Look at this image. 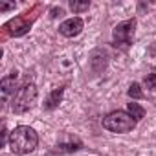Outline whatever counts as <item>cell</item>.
<instances>
[{"instance_id": "7a4b0ae2", "label": "cell", "mask_w": 156, "mask_h": 156, "mask_svg": "<svg viewBox=\"0 0 156 156\" xmlns=\"http://www.w3.org/2000/svg\"><path fill=\"white\" fill-rule=\"evenodd\" d=\"M41 11H42V4H35L30 11H24L22 15H19V17L8 20V22L2 26V35H4V39L26 35V33L31 30V26H33V22L37 20V17H39Z\"/></svg>"}, {"instance_id": "52a82bcc", "label": "cell", "mask_w": 156, "mask_h": 156, "mask_svg": "<svg viewBox=\"0 0 156 156\" xmlns=\"http://www.w3.org/2000/svg\"><path fill=\"white\" fill-rule=\"evenodd\" d=\"M83 147V141L75 136H64L57 143V152H75Z\"/></svg>"}, {"instance_id": "277c9868", "label": "cell", "mask_w": 156, "mask_h": 156, "mask_svg": "<svg viewBox=\"0 0 156 156\" xmlns=\"http://www.w3.org/2000/svg\"><path fill=\"white\" fill-rule=\"evenodd\" d=\"M103 127L110 132L123 134V132H130L136 127V119L123 110H116V112H110L103 118Z\"/></svg>"}, {"instance_id": "6da1fadb", "label": "cell", "mask_w": 156, "mask_h": 156, "mask_svg": "<svg viewBox=\"0 0 156 156\" xmlns=\"http://www.w3.org/2000/svg\"><path fill=\"white\" fill-rule=\"evenodd\" d=\"M37 143H39V136L28 125H19L9 134V149L13 154H19V156L30 154L37 149Z\"/></svg>"}, {"instance_id": "7c38bea8", "label": "cell", "mask_w": 156, "mask_h": 156, "mask_svg": "<svg viewBox=\"0 0 156 156\" xmlns=\"http://www.w3.org/2000/svg\"><path fill=\"white\" fill-rule=\"evenodd\" d=\"M127 94H129V98H132V99H143V98H145V94H143V90H141V87H140L138 83H132V85L129 87Z\"/></svg>"}, {"instance_id": "3957f363", "label": "cell", "mask_w": 156, "mask_h": 156, "mask_svg": "<svg viewBox=\"0 0 156 156\" xmlns=\"http://www.w3.org/2000/svg\"><path fill=\"white\" fill-rule=\"evenodd\" d=\"M37 96H39V90L33 83H24L20 88H17L15 96H13V101H11V108L15 114H24L28 112L33 103L37 101Z\"/></svg>"}, {"instance_id": "4fadbf2b", "label": "cell", "mask_w": 156, "mask_h": 156, "mask_svg": "<svg viewBox=\"0 0 156 156\" xmlns=\"http://www.w3.org/2000/svg\"><path fill=\"white\" fill-rule=\"evenodd\" d=\"M88 8H90V2H88V0H87V2H75V0H72V2H70V9H72L73 13L88 11Z\"/></svg>"}, {"instance_id": "5b68a950", "label": "cell", "mask_w": 156, "mask_h": 156, "mask_svg": "<svg viewBox=\"0 0 156 156\" xmlns=\"http://www.w3.org/2000/svg\"><path fill=\"white\" fill-rule=\"evenodd\" d=\"M134 31H136V19H129V20L119 22V24L114 28V31H112V44H114L116 48L127 50V48L132 44Z\"/></svg>"}, {"instance_id": "8992f818", "label": "cell", "mask_w": 156, "mask_h": 156, "mask_svg": "<svg viewBox=\"0 0 156 156\" xmlns=\"http://www.w3.org/2000/svg\"><path fill=\"white\" fill-rule=\"evenodd\" d=\"M83 26H85L83 19H79V17H72V19L64 20V22L59 26V33L64 35V37H77V35L83 31Z\"/></svg>"}, {"instance_id": "30bf717a", "label": "cell", "mask_w": 156, "mask_h": 156, "mask_svg": "<svg viewBox=\"0 0 156 156\" xmlns=\"http://www.w3.org/2000/svg\"><path fill=\"white\" fill-rule=\"evenodd\" d=\"M62 94H64V87H59V88H55L53 92H50V96L44 99V108H46V110L57 108L59 103L62 101Z\"/></svg>"}, {"instance_id": "8fae6325", "label": "cell", "mask_w": 156, "mask_h": 156, "mask_svg": "<svg viewBox=\"0 0 156 156\" xmlns=\"http://www.w3.org/2000/svg\"><path fill=\"white\" fill-rule=\"evenodd\" d=\"M129 114H130L136 121H140V119H143V118H145V108H143V107H140L138 103L130 101V103H129Z\"/></svg>"}, {"instance_id": "5bb4252c", "label": "cell", "mask_w": 156, "mask_h": 156, "mask_svg": "<svg viewBox=\"0 0 156 156\" xmlns=\"http://www.w3.org/2000/svg\"><path fill=\"white\" fill-rule=\"evenodd\" d=\"M143 83H145V87L149 90H156V73H147Z\"/></svg>"}, {"instance_id": "9c48e42d", "label": "cell", "mask_w": 156, "mask_h": 156, "mask_svg": "<svg viewBox=\"0 0 156 156\" xmlns=\"http://www.w3.org/2000/svg\"><path fill=\"white\" fill-rule=\"evenodd\" d=\"M17 79H19V73L17 72H11L9 75L2 77V81H0V88H2V94H4V99L15 92V87H17Z\"/></svg>"}, {"instance_id": "9a60e30c", "label": "cell", "mask_w": 156, "mask_h": 156, "mask_svg": "<svg viewBox=\"0 0 156 156\" xmlns=\"http://www.w3.org/2000/svg\"><path fill=\"white\" fill-rule=\"evenodd\" d=\"M15 8V2L11 4H0V11H8V9H13Z\"/></svg>"}, {"instance_id": "ba28073f", "label": "cell", "mask_w": 156, "mask_h": 156, "mask_svg": "<svg viewBox=\"0 0 156 156\" xmlns=\"http://www.w3.org/2000/svg\"><path fill=\"white\" fill-rule=\"evenodd\" d=\"M107 64H108V55L103 50H96L92 53V57H90V68H92V72L94 73H101V72H105Z\"/></svg>"}, {"instance_id": "2e32d148", "label": "cell", "mask_w": 156, "mask_h": 156, "mask_svg": "<svg viewBox=\"0 0 156 156\" xmlns=\"http://www.w3.org/2000/svg\"><path fill=\"white\" fill-rule=\"evenodd\" d=\"M62 13H64V11H62L61 8H53V9H51V17H53V19L59 17V15H62Z\"/></svg>"}]
</instances>
